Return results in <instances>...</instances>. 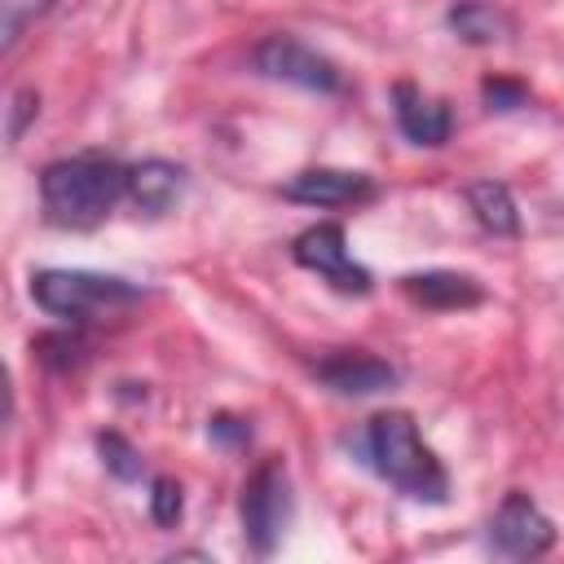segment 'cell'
<instances>
[{
  "instance_id": "cell-1",
  "label": "cell",
  "mask_w": 564,
  "mask_h": 564,
  "mask_svg": "<svg viewBox=\"0 0 564 564\" xmlns=\"http://www.w3.org/2000/svg\"><path fill=\"white\" fill-rule=\"evenodd\" d=\"M128 198V167L106 154H70L40 172L44 216L62 229H88Z\"/></svg>"
},
{
  "instance_id": "cell-2",
  "label": "cell",
  "mask_w": 564,
  "mask_h": 564,
  "mask_svg": "<svg viewBox=\"0 0 564 564\" xmlns=\"http://www.w3.org/2000/svg\"><path fill=\"white\" fill-rule=\"evenodd\" d=\"M366 454H370V467L392 489H401L405 498H414V502H445L449 476H445L441 458L423 445V436H419V427H414V419L405 410H383V414L370 419Z\"/></svg>"
},
{
  "instance_id": "cell-3",
  "label": "cell",
  "mask_w": 564,
  "mask_h": 564,
  "mask_svg": "<svg viewBox=\"0 0 564 564\" xmlns=\"http://www.w3.org/2000/svg\"><path fill=\"white\" fill-rule=\"evenodd\" d=\"M31 300L53 317L88 322V317H106L137 304L141 286L110 273H93V269H40L31 273Z\"/></svg>"
},
{
  "instance_id": "cell-4",
  "label": "cell",
  "mask_w": 564,
  "mask_h": 564,
  "mask_svg": "<svg viewBox=\"0 0 564 564\" xmlns=\"http://www.w3.org/2000/svg\"><path fill=\"white\" fill-rule=\"evenodd\" d=\"M242 533L251 542L256 555H273V546L282 542L295 498H291V476L282 458H269L251 471V480L242 485Z\"/></svg>"
},
{
  "instance_id": "cell-5",
  "label": "cell",
  "mask_w": 564,
  "mask_h": 564,
  "mask_svg": "<svg viewBox=\"0 0 564 564\" xmlns=\"http://www.w3.org/2000/svg\"><path fill=\"white\" fill-rule=\"evenodd\" d=\"M251 62L264 79H278V84H295V88H308V93H339L344 88L339 66L330 57H322L317 48H308L304 40H295V35H264L251 48Z\"/></svg>"
},
{
  "instance_id": "cell-6",
  "label": "cell",
  "mask_w": 564,
  "mask_h": 564,
  "mask_svg": "<svg viewBox=\"0 0 564 564\" xmlns=\"http://www.w3.org/2000/svg\"><path fill=\"white\" fill-rule=\"evenodd\" d=\"M291 256H295L300 269L326 278V282H330L335 291H344V295H370V286H375L370 269H361V264L352 260L344 229L330 225V220H326V225H308V229L291 242Z\"/></svg>"
},
{
  "instance_id": "cell-7",
  "label": "cell",
  "mask_w": 564,
  "mask_h": 564,
  "mask_svg": "<svg viewBox=\"0 0 564 564\" xmlns=\"http://www.w3.org/2000/svg\"><path fill=\"white\" fill-rule=\"evenodd\" d=\"M489 546L507 560H538L555 546V524L529 494L511 489L489 520Z\"/></svg>"
},
{
  "instance_id": "cell-8",
  "label": "cell",
  "mask_w": 564,
  "mask_h": 564,
  "mask_svg": "<svg viewBox=\"0 0 564 564\" xmlns=\"http://www.w3.org/2000/svg\"><path fill=\"white\" fill-rule=\"evenodd\" d=\"M282 194L304 207H357L375 198V181L348 167H304L282 185Z\"/></svg>"
},
{
  "instance_id": "cell-9",
  "label": "cell",
  "mask_w": 564,
  "mask_h": 564,
  "mask_svg": "<svg viewBox=\"0 0 564 564\" xmlns=\"http://www.w3.org/2000/svg\"><path fill=\"white\" fill-rule=\"evenodd\" d=\"M317 379L339 397H370V392H383L397 383V366H388L383 357L361 352V348H339L317 361Z\"/></svg>"
},
{
  "instance_id": "cell-10",
  "label": "cell",
  "mask_w": 564,
  "mask_h": 564,
  "mask_svg": "<svg viewBox=\"0 0 564 564\" xmlns=\"http://www.w3.org/2000/svg\"><path fill=\"white\" fill-rule=\"evenodd\" d=\"M401 291L419 304V308H471L485 300V286L471 273L458 269H423V273H405Z\"/></svg>"
},
{
  "instance_id": "cell-11",
  "label": "cell",
  "mask_w": 564,
  "mask_h": 564,
  "mask_svg": "<svg viewBox=\"0 0 564 564\" xmlns=\"http://www.w3.org/2000/svg\"><path fill=\"white\" fill-rule=\"evenodd\" d=\"M392 115H397V128L414 145H445L449 141V110H445V101L419 93L414 84H397L392 88Z\"/></svg>"
},
{
  "instance_id": "cell-12",
  "label": "cell",
  "mask_w": 564,
  "mask_h": 564,
  "mask_svg": "<svg viewBox=\"0 0 564 564\" xmlns=\"http://www.w3.org/2000/svg\"><path fill=\"white\" fill-rule=\"evenodd\" d=\"M181 194H185V167L181 163L145 159V163L128 167V198L137 203V212L163 216L167 207H176Z\"/></svg>"
},
{
  "instance_id": "cell-13",
  "label": "cell",
  "mask_w": 564,
  "mask_h": 564,
  "mask_svg": "<svg viewBox=\"0 0 564 564\" xmlns=\"http://www.w3.org/2000/svg\"><path fill=\"white\" fill-rule=\"evenodd\" d=\"M467 207L476 212V220H480L489 234L511 238V234L520 229L516 198H511V189H507L502 181H494V176H485V181H471V185H467Z\"/></svg>"
},
{
  "instance_id": "cell-14",
  "label": "cell",
  "mask_w": 564,
  "mask_h": 564,
  "mask_svg": "<svg viewBox=\"0 0 564 564\" xmlns=\"http://www.w3.org/2000/svg\"><path fill=\"white\" fill-rule=\"evenodd\" d=\"M449 26L467 44H494V40L511 35V18L502 9H494L489 0H454L449 4Z\"/></svg>"
},
{
  "instance_id": "cell-15",
  "label": "cell",
  "mask_w": 564,
  "mask_h": 564,
  "mask_svg": "<svg viewBox=\"0 0 564 564\" xmlns=\"http://www.w3.org/2000/svg\"><path fill=\"white\" fill-rule=\"evenodd\" d=\"M48 9H53V0H0V48L9 53L22 40V31L35 18H44Z\"/></svg>"
},
{
  "instance_id": "cell-16",
  "label": "cell",
  "mask_w": 564,
  "mask_h": 564,
  "mask_svg": "<svg viewBox=\"0 0 564 564\" xmlns=\"http://www.w3.org/2000/svg\"><path fill=\"white\" fill-rule=\"evenodd\" d=\"M97 449H101V463H106L110 476H119V480H141L145 463H141V454H137L119 432H101V436H97Z\"/></svg>"
},
{
  "instance_id": "cell-17",
  "label": "cell",
  "mask_w": 564,
  "mask_h": 564,
  "mask_svg": "<svg viewBox=\"0 0 564 564\" xmlns=\"http://www.w3.org/2000/svg\"><path fill=\"white\" fill-rule=\"evenodd\" d=\"M181 511H185L181 485H176L172 476H159V480L150 485V516H154V524H176Z\"/></svg>"
},
{
  "instance_id": "cell-18",
  "label": "cell",
  "mask_w": 564,
  "mask_h": 564,
  "mask_svg": "<svg viewBox=\"0 0 564 564\" xmlns=\"http://www.w3.org/2000/svg\"><path fill=\"white\" fill-rule=\"evenodd\" d=\"M480 97H485V106H489V110H516V106H524V101H529V88H524V84H516V79L494 75V79H485V84H480Z\"/></svg>"
},
{
  "instance_id": "cell-19",
  "label": "cell",
  "mask_w": 564,
  "mask_h": 564,
  "mask_svg": "<svg viewBox=\"0 0 564 564\" xmlns=\"http://www.w3.org/2000/svg\"><path fill=\"white\" fill-rule=\"evenodd\" d=\"M35 110H40V93H35V88H18V93H13V101H9V123H4L9 141H18V137H22V128L35 119Z\"/></svg>"
},
{
  "instance_id": "cell-20",
  "label": "cell",
  "mask_w": 564,
  "mask_h": 564,
  "mask_svg": "<svg viewBox=\"0 0 564 564\" xmlns=\"http://www.w3.org/2000/svg\"><path fill=\"white\" fill-rule=\"evenodd\" d=\"M212 436H220V441H247V423H238V419H229V414H220V419H212V427H207Z\"/></svg>"
}]
</instances>
